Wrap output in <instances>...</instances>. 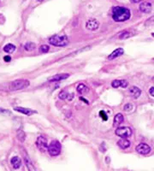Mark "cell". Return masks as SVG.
Listing matches in <instances>:
<instances>
[{
  "label": "cell",
  "instance_id": "cell-1",
  "mask_svg": "<svg viewBox=\"0 0 154 171\" xmlns=\"http://www.w3.org/2000/svg\"><path fill=\"white\" fill-rule=\"evenodd\" d=\"M112 18L117 22H122L130 18V11L122 6H116L112 10Z\"/></svg>",
  "mask_w": 154,
  "mask_h": 171
},
{
  "label": "cell",
  "instance_id": "cell-2",
  "mask_svg": "<svg viewBox=\"0 0 154 171\" xmlns=\"http://www.w3.org/2000/svg\"><path fill=\"white\" fill-rule=\"evenodd\" d=\"M49 43L54 46L63 47V46H66L69 44V39L66 35L56 34L49 39Z\"/></svg>",
  "mask_w": 154,
  "mask_h": 171
},
{
  "label": "cell",
  "instance_id": "cell-3",
  "mask_svg": "<svg viewBox=\"0 0 154 171\" xmlns=\"http://www.w3.org/2000/svg\"><path fill=\"white\" fill-rule=\"evenodd\" d=\"M29 86V81L27 80H16L9 84L10 91H18L27 88Z\"/></svg>",
  "mask_w": 154,
  "mask_h": 171
},
{
  "label": "cell",
  "instance_id": "cell-4",
  "mask_svg": "<svg viewBox=\"0 0 154 171\" xmlns=\"http://www.w3.org/2000/svg\"><path fill=\"white\" fill-rule=\"evenodd\" d=\"M61 150H62V146H61L60 142H58V140H53L48 145L47 151L51 156L56 157L61 153Z\"/></svg>",
  "mask_w": 154,
  "mask_h": 171
},
{
  "label": "cell",
  "instance_id": "cell-5",
  "mask_svg": "<svg viewBox=\"0 0 154 171\" xmlns=\"http://www.w3.org/2000/svg\"><path fill=\"white\" fill-rule=\"evenodd\" d=\"M116 134L121 138H128L132 135V129L128 127L118 128L116 130Z\"/></svg>",
  "mask_w": 154,
  "mask_h": 171
},
{
  "label": "cell",
  "instance_id": "cell-6",
  "mask_svg": "<svg viewBox=\"0 0 154 171\" xmlns=\"http://www.w3.org/2000/svg\"><path fill=\"white\" fill-rule=\"evenodd\" d=\"M36 145H37L38 149L41 151H46L48 149L47 139L44 136H39L36 140Z\"/></svg>",
  "mask_w": 154,
  "mask_h": 171
},
{
  "label": "cell",
  "instance_id": "cell-7",
  "mask_svg": "<svg viewBox=\"0 0 154 171\" xmlns=\"http://www.w3.org/2000/svg\"><path fill=\"white\" fill-rule=\"evenodd\" d=\"M22 156H23V159H24V162L26 163V166H27V169L30 171H34L35 170V168L33 167V162L30 158V157L28 156L27 152L24 149H22Z\"/></svg>",
  "mask_w": 154,
  "mask_h": 171
},
{
  "label": "cell",
  "instance_id": "cell-8",
  "mask_svg": "<svg viewBox=\"0 0 154 171\" xmlns=\"http://www.w3.org/2000/svg\"><path fill=\"white\" fill-rule=\"evenodd\" d=\"M136 151L141 155H147L151 151V147L147 144L140 143L136 146Z\"/></svg>",
  "mask_w": 154,
  "mask_h": 171
},
{
  "label": "cell",
  "instance_id": "cell-9",
  "mask_svg": "<svg viewBox=\"0 0 154 171\" xmlns=\"http://www.w3.org/2000/svg\"><path fill=\"white\" fill-rule=\"evenodd\" d=\"M99 27V21L95 20V19H90L86 21V29L90 30V31H95Z\"/></svg>",
  "mask_w": 154,
  "mask_h": 171
},
{
  "label": "cell",
  "instance_id": "cell-10",
  "mask_svg": "<svg viewBox=\"0 0 154 171\" xmlns=\"http://www.w3.org/2000/svg\"><path fill=\"white\" fill-rule=\"evenodd\" d=\"M152 4L151 3H148V2H143L140 5V11L143 13H146V14H148L152 11Z\"/></svg>",
  "mask_w": 154,
  "mask_h": 171
},
{
  "label": "cell",
  "instance_id": "cell-11",
  "mask_svg": "<svg viewBox=\"0 0 154 171\" xmlns=\"http://www.w3.org/2000/svg\"><path fill=\"white\" fill-rule=\"evenodd\" d=\"M69 76V74H60V75H53L52 77L49 78L48 81L49 82H55V81H60V80H65Z\"/></svg>",
  "mask_w": 154,
  "mask_h": 171
},
{
  "label": "cell",
  "instance_id": "cell-12",
  "mask_svg": "<svg viewBox=\"0 0 154 171\" xmlns=\"http://www.w3.org/2000/svg\"><path fill=\"white\" fill-rule=\"evenodd\" d=\"M129 94L131 95V97L134 98V99H136V98H138L140 96V94H141V91H140V89L137 87V86H132V87H130V89H129Z\"/></svg>",
  "mask_w": 154,
  "mask_h": 171
},
{
  "label": "cell",
  "instance_id": "cell-13",
  "mask_svg": "<svg viewBox=\"0 0 154 171\" xmlns=\"http://www.w3.org/2000/svg\"><path fill=\"white\" fill-rule=\"evenodd\" d=\"M117 145L118 146L121 148V149H127L130 145H131V143L130 141L127 139V138H122V139H120L118 142H117Z\"/></svg>",
  "mask_w": 154,
  "mask_h": 171
},
{
  "label": "cell",
  "instance_id": "cell-14",
  "mask_svg": "<svg viewBox=\"0 0 154 171\" xmlns=\"http://www.w3.org/2000/svg\"><path fill=\"white\" fill-rule=\"evenodd\" d=\"M15 110H16V111H18V112L20 113H22V114H24V115H26V116H31L33 114L36 113L35 111L30 110V109L23 108V107H16V108H15Z\"/></svg>",
  "mask_w": 154,
  "mask_h": 171
},
{
  "label": "cell",
  "instance_id": "cell-15",
  "mask_svg": "<svg viewBox=\"0 0 154 171\" xmlns=\"http://www.w3.org/2000/svg\"><path fill=\"white\" fill-rule=\"evenodd\" d=\"M124 52V51H123V49L122 48H117L113 52H112L109 57H108V58L110 59V60H113V59L115 58H119V57H121L122 54Z\"/></svg>",
  "mask_w": 154,
  "mask_h": 171
},
{
  "label": "cell",
  "instance_id": "cell-16",
  "mask_svg": "<svg viewBox=\"0 0 154 171\" xmlns=\"http://www.w3.org/2000/svg\"><path fill=\"white\" fill-rule=\"evenodd\" d=\"M11 165L12 167L14 168V169H19L20 167L21 166V160L20 159V157H12L11 158Z\"/></svg>",
  "mask_w": 154,
  "mask_h": 171
},
{
  "label": "cell",
  "instance_id": "cell-17",
  "mask_svg": "<svg viewBox=\"0 0 154 171\" xmlns=\"http://www.w3.org/2000/svg\"><path fill=\"white\" fill-rule=\"evenodd\" d=\"M124 121V117L122 116L121 113H118L115 116V118H114V126L115 127H117L119 125H121Z\"/></svg>",
  "mask_w": 154,
  "mask_h": 171
},
{
  "label": "cell",
  "instance_id": "cell-18",
  "mask_svg": "<svg viewBox=\"0 0 154 171\" xmlns=\"http://www.w3.org/2000/svg\"><path fill=\"white\" fill-rule=\"evenodd\" d=\"M135 33L134 32H131V31H123L120 33L119 35V39H128V38L133 37Z\"/></svg>",
  "mask_w": 154,
  "mask_h": 171
},
{
  "label": "cell",
  "instance_id": "cell-19",
  "mask_svg": "<svg viewBox=\"0 0 154 171\" xmlns=\"http://www.w3.org/2000/svg\"><path fill=\"white\" fill-rule=\"evenodd\" d=\"M89 91V88L84 84H79L77 86V92L80 93V94H85L86 92H88Z\"/></svg>",
  "mask_w": 154,
  "mask_h": 171
},
{
  "label": "cell",
  "instance_id": "cell-20",
  "mask_svg": "<svg viewBox=\"0 0 154 171\" xmlns=\"http://www.w3.org/2000/svg\"><path fill=\"white\" fill-rule=\"evenodd\" d=\"M4 51L7 53H12L16 51V46L12 44H8L4 47Z\"/></svg>",
  "mask_w": 154,
  "mask_h": 171
},
{
  "label": "cell",
  "instance_id": "cell-21",
  "mask_svg": "<svg viewBox=\"0 0 154 171\" xmlns=\"http://www.w3.org/2000/svg\"><path fill=\"white\" fill-rule=\"evenodd\" d=\"M35 48H36V45L33 42H27V44H25V45H24V49H25L26 51H33Z\"/></svg>",
  "mask_w": 154,
  "mask_h": 171
},
{
  "label": "cell",
  "instance_id": "cell-22",
  "mask_svg": "<svg viewBox=\"0 0 154 171\" xmlns=\"http://www.w3.org/2000/svg\"><path fill=\"white\" fill-rule=\"evenodd\" d=\"M17 138H18V139L20 141L23 142L25 140V138H26V134H25V133L22 130H19L18 133H17Z\"/></svg>",
  "mask_w": 154,
  "mask_h": 171
},
{
  "label": "cell",
  "instance_id": "cell-23",
  "mask_svg": "<svg viewBox=\"0 0 154 171\" xmlns=\"http://www.w3.org/2000/svg\"><path fill=\"white\" fill-rule=\"evenodd\" d=\"M68 97H69V93L66 91H62L58 94V98L60 99H62V100H64V99L68 98Z\"/></svg>",
  "mask_w": 154,
  "mask_h": 171
},
{
  "label": "cell",
  "instance_id": "cell-24",
  "mask_svg": "<svg viewBox=\"0 0 154 171\" xmlns=\"http://www.w3.org/2000/svg\"><path fill=\"white\" fill-rule=\"evenodd\" d=\"M154 25V16L150 17L149 19L146 20V23H145V26L146 27H150V26H153Z\"/></svg>",
  "mask_w": 154,
  "mask_h": 171
},
{
  "label": "cell",
  "instance_id": "cell-25",
  "mask_svg": "<svg viewBox=\"0 0 154 171\" xmlns=\"http://www.w3.org/2000/svg\"><path fill=\"white\" fill-rule=\"evenodd\" d=\"M112 86L113 88H117L119 86H121V80H115L112 82Z\"/></svg>",
  "mask_w": 154,
  "mask_h": 171
},
{
  "label": "cell",
  "instance_id": "cell-26",
  "mask_svg": "<svg viewBox=\"0 0 154 171\" xmlns=\"http://www.w3.org/2000/svg\"><path fill=\"white\" fill-rule=\"evenodd\" d=\"M39 50H40V51H41L42 53H46V52H48V51H49V50H50V47H49L48 45H41V46H40Z\"/></svg>",
  "mask_w": 154,
  "mask_h": 171
},
{
  "label": "cell",
  "instance_id": "cell-27",
  "mask_svg": "<svg viewBox=\"0 0 154 171\" xmlns=\"http://www.w3.org/2000/svg\"><path fill=\"white\" fill-rule=\"evenodd\" d=\"M123 110H125V111H131L132 110H133V105L131 104H125V106L123 108Z\"/></svg>",
  "mask_w": 154,
  "mask_h": 171
},
{
  "label": "cell",
  "instance_id": "cell-28",
  "mask_svg": "<svg viewBox=\"0 0 154 171\" xmlns=\"http://www.w3.org/2000/svg\"><path fill=\"white\" fill-rule=\"evenodd\" d=\"M99 116H100V117H102V119H103L104 121H107V119H108V117H107L106 114L105 113V111L101 110L100 112H99Z\"/></svg>",
  "mask_w": 154,
  "mask_h": 171
},
{
  "label": "cell",
  "instance_id": "cell-29",
  "mask_svg": "<svg viewBox=\"0 0 154 171\" xmlns=\"http://www.w3.org/2000/svg\"><path fill=\"white\" fill-rule=\"evenodd\" d=\"M121 86H122V88H125V87H127V80H121Z\"/></svg>",
  "mask_w": 154,
  "mask_h": 171
},
{
  "label": "cell",
  "instance_id": "cell-30",
  "mask_svg": "<svg viewBox=\"0 0 154 171\" xmlns=\"http://www.w3.org/2000/svg\"><path fill=\"white\" fill-rule=\"evenodd\" d=\"M10 111L8 110L5 109H3V108H0V114H10Z\"/></svg>",
  "mask_w": 154,
  "mask_h": 171
},
{
  "label": "cell",
  "instance_id": "cell-31",
  "mask_svg": "<svg viewBox=\"0 0 154 171\" xmlns=\"http://www.w3.org/2000/svg\"><path fill=\"white\" fill-rule=\"evenodd\" d=\"M4 60H5V62H7V63H9V62H11V58L10 56H5V57L4 58Z\"/></svg>",
  "mask_w": 154,
  "mask_h": 171
},
{
  "label": "cell",
  "instance_id": "cell-32",
  "mask_svg": "<svg viewBox=\"0 0 154 171\" xmlns=\"http://www.w3.org/2000/svg\"><path fill=\"white\" fill-rule=\"evenodd\" d=\"M149 92H150L151 96H152L154 98V86H152V87H151V88H150Z\"/></svg>",
  "mask_w": 154,
  "mask_h": 171
},
{
  "label": "cell",
  "instance_id": "cell-33",
  "mask_svg": "<svg viewBox=\"0 0 154 171\" xmlns=\"http://www.w3.org/2000/svg\"><path fill=\"white\" fill-rule=\"evenodd\" d=\"M140 1H142V0H132V2H133V3H135V4H137V3H140Z\"/></svg>",
  "mask_w": 154,
  "mask_h": 171
},
{
  "label": "cell",
  "instance_id": "cell-34",
  "mask_svg": "<svg viewBox=\"0 0 154 171\" xmlns=\"http://www.w3.org/2000/svg\"><path fill=\"white\" fill-rule=\"evenodd\" d=\"M80 99H81V100H82V101H84L86 103V104H88V101H86V99H84V98H80Z\"/></svg>",
  "mask_w": 154,
  "mask_h": 171
},
{
  "label": "cell",
  "instance_id": "cell-35",
  "mask_svg": "<svg viewBox=\"0 0 154 171\" xmlns=\"http://www.w3.org/2000/svg\"><path fill=\"white\" fill-rule=\"evenodd\" d=\"M152 80H153V81H154V77H153V78H152Z\"/></svg>",
  "mask_w": 154,
  "mask_h": 171
},
{
  "label": "cell",
  "instance_id": "cell-36",
  "mask_svg": "<svg viewBox=\"0 0 154 171\" xmlns=\"http://www.w3.org/2000/svg\"><path fill=\"white\" fill-rule=\"evenodd\" d=\"M39 1H44V0H39Z\"/></svg>",
  "mask_w": 154,
  "mask_h": 171
}]
</instances>
